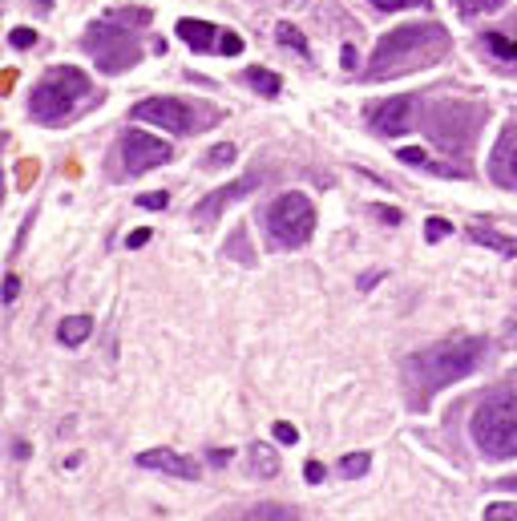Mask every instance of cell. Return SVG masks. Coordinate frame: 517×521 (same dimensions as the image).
Masks as SVG:
<instances>
[{
  "instance_id": "4",
  "label": "cell",
  "mask_w": 517,
  "mask_h": 521,
  "mask_svg": "<svg viewBox=\"0 0 517 521\" xmlns=\"http://www.w3.org/2000/svg\"><path fill=\"white\" fill-rule=\"evenodd\" d=\"M85 93H89V77L81 69H73V65H57L33 89V114L45 126H57V122H65L73 114V106Z\"/></svg>"
},
{
  "instance_id": "5",
  "label": "cell",
  "mask_w": 517,
  "mask_h": 521,
  "mask_svg": "<svg viewBox=\"0 0 517 521\" xmlns=\"http://www.w3.org/2000/svg\"><path fill=\"white\" fill-rule=\"evenodd\" d=\"M316 231V211H312V202H307L299 190L291 194H279L271 202V211H267V235L275 247L291 251V247H303L307 239H312Z\"/></svg>"
},
{
  "instance_id": "29",
  "label": "cell",
  "mask_w": 517,
  "mask_h": 521,
  "mask_svg": "<svg viewBox=\"0 0 517 521\" xmlns=\"http://www.w3.org/2000/svg\"><path fill=\"white\" fill-rule=\"evenodd\" d=\"M138 202L146 206V211H166V202H170V198H166V194H142Z\"/></svg>"
},
{
  "instance_id": "34",
  "label": "cell",
  "mask_w": 517,
  "mask_h": 521,
  "mask_svg": "<svg viewBox=\"0 0 517 521\" xmlns=\"http://www.w3.org/2000/svg\"><path fill=\"white\" fill-rule=\"evenodd\" d=\"M247 517H291V509H271V505H263V509H251Z\"/></svg>"
},
{
  "instance_id": "25",
  "label": "cell",
  "mask_w": 517,
  "mask_h": 521,
  "mask_svg": "<svg viewBox=\"0 0 517 521\" xmlns=\"http://www.w3.org/2000/svg\"><path fill=\"white\" fill-rule=\"evenodd\" d=\"M485 521H517V505H489Z\"/></svg>"
},
{
  "instance_id": "19",
  "label": "cell",
  "mask_w": 517,
  "mask_h": 521,
  "mask_svg": "<svg viewBox=\"0 0 517 521\" xmlns=\"http://www.w3.org/2000/svg\"><path fill=\"white\" fill-rule=\"evenodd\" d=\"M501 5H505V0H457V13L461 17H481V13H493Z\"/></svg>"
},
{
  "instance_id": "8",
  "label": "cell",
  "mask_w": 517,
  "mask_h": 521,
  "mask_svg": "<svg viewBox=\"0 0 517 521\" xmlns=\"http://www.w3.org/2000/svg\"><path fill=\"white\" fill-rule=\"evenodd\" d=\"M166 158H170V146H166L162 138H154V134L130 130V134L122 138V162H126L130 174H146V170L162 166Z\"/></svg>"
},
{
  "instance_id": "32",
  "label": "cell",
  "mask_w": 517,
  "mask_h": 521,
  "mask_svg": "<svg viewBox=\"0 0 517 521\" xmlns=\"http://www.w3.org/2000/svg\"><path fill=\"white\" fill-rule=\"evenodd\" d=\"M303 477H307V481H312V485H320V481H324V465H320V461H307V469H303Z\"/></svg>"
},
{
  "instance_id": "38",
  "label": "cell",
  "mask_w": 517,
  "mask_h": 521,
  "mask_svg": "<svg viewBox=\"0 0 517 521\" xmlns=\"http://www.w3.org/2000/svg\"><path fill=\"white\" fill-rule=\"evenodd\" d=\"M41 5H45V9H49V5H53V0H41Z\"/></svg>"
},
{
  "instance_id": "27",
  "label": "cell",
  "mask_w": 517,
  "mask_h": 521,
  "mask_svg": "<svg viewBox=\"0 0 517 521\" xmlns=\"http://www.w3.org/2000/svg\"><path fill=\"white\" fill-rule=\"evenodd\" d=\"M219 41H223V53H227V57H239V53H243V37H239V33H223Z\"/></svg>"
},
{
  "instance_id": "11",
  "label": "cell",
  "mask_w": 517,
  "mask_h": 521,
  "mask_svg": "<svg viewBox=\"0 0 517 521\" xmlns=\"http://www.w3.org/2000/svg\"><path fill=\"white\" fill-rule=\"evenodd\" d=\"M251 190H255V178H243V182H235V186H219L215 194H206V198L194 206V219H198V227H211V223L219 219L223 206H231L235 198H243V194H251Z\"/></svg>"
},
{
  "instance_id": "22",
  "label": "cell",
  "mask_w": 517,
  "mask_h": 521,
  "mask_svg": "<svg viewBox=\"0 0 517 521\" xmlns=\"http://www.w3.org/2000/svg\"><path fill=\"white\" fill-rule=\"evenodd\" d=\"M376 9H384V13H400V9H421V5H429V0H372Z\"/></svg>"
},
{
  "instance_id": "26",
  "label": "cell",
  "mask_w": 517,
  "mask_h": 521,
  "mask_svg": "<svg viewBox=\"0 0 517 521\" xmlns=\"http://www.w3.org/2000/svg\"><path fill=\"white\" fill-rule=\"evenodd\" d=\"M275 441H283V445H295L299 441V433H295V425H287V421H275Z\"/></svg>"
},
{
  "instance_id": "6",
  "label": "cell",
  "mask_w": 517,
  "mask_h": 521,
  "mask_svg": "<svg viewBox=\"0 0 517 521\" xmlns=\"http://www.w3.org/2000/svg\"><path fill=\"white\" fill-rule=\"evenodd\" d=\"M85 45H89L93 61H97L101 69H106V73H122L126 65H134V61H138V49H134L130 33H126V29H118V25H110V21H97V25H89Z\"/></svg>"
},
{
  "instance_id": "3",
  "label": "cell",
  "mask_w": 517,
  "mask_h": 521,
  "mask_svg": "<svg viewBox=\"0 0 517 521\" xmlns=\"http://www.w3.org/2000/svg\"><path fill=\"white\" fill-rule=\"evenodd\" d=\"M469 433H473L481 457H489V461H509V457H517V396H513V392L489 396V400L473 412Z\"/></svg>"
},
{
  "instance_id": "10",
  "label": "cell",
  "mask_w": 517,
  "mask_h": 521,
  "mask_svg": "<svg viewBox=\"0 0 517 521\" xmlns=\"http://www.w3.org/2000/svg\"><path fill=\"white\" fill-rule=\"evenodd\" d=\"M489 174L497 186H517V126H505L493 154H489Z\"/></svg>"
},
{
  "instance_id": "33",
  "label": "cell",
  "mask_w": 517,
  "mask_h": 521,
  "mask_svg": "<svg viewBox=\"0 0 517 521\" xmlns=\"http://www.w3.org/2000/svg\"><path fill=\"white\" fill-rule=\"evenodd\" d=\"M154 235H150V227H138V231H130V239H126V247H142V243H150Z\"/></svg>"
},
{
  "instance_id": "28",
  "label": "cell",
  "mask_w": 517,
  "mask_h": 521,
  "mask_svg": "<svg viewBox=\"0 0 517 521\" xmlns=\"http://www.w3.org/2000/svg\"><path fill=\"white\" fill-rule=\"evenodd\" d=\"M425 235L437 243V239H445V235H453V227L445 223V219H429V227H425Z\"/></svg>"
},
{
  "instance_id": "14",
  "label": "cell",
  "mask_w": 517,
  "mask_h": 521,
  "mask_svg": "<svg viewBox=\"0 0 517 521\" xmlns=\"http://www.w3.org/2000/svg\"><path fill=\"white\" fill-rule=\"evenodd\" d=\"M89 332H93V320H89V316H69V320H61L57 340H61V344H81Z\"/></svg>"
},
{
  "instance_id": "1",
  "label": "cell",
  "mask_w": 517,
  "mask_h": 521,
  "mask_svg": "<svg viewBox=\"0 0 517 521\" xmlns=\"http://www.w3.org/2000/svg\"><path fill=\"white\" fill-rule=\"evenodd\" d=\"M449 37L445 29L437 25H404V29H392L388 37H380L376 53H372V65H368V77H388V73H408L425 61H437L445 53Z\"/></svg>"
},
{
  "instance_id": "37",
  "label": "cell",
  "mask_w": 517,
  "mask_h": 521,
  "mask_svg": "<svg viewBox=\"0 0 517 521\" xmlns=\"http://www.w3.org/2000/svg\"><path fill=\"white\" fill-rule=\"evenodd\" d=\"M211 461H215V465H227V461H231V453H227V449H215V453H211Z\"/></svg>"
},
{
  "instance_id": "35",
  "label": "cell",
  "mask_w": 517,
  "mask_h": 521,
  "mask_svg": "<svg viewBox=\"0 0 517 521\" xmlns=\"http://www.w3.org/2000/svg\"><path fill=\"white\" fill-rule=\"evenodd\" d=\"M17 287H21V283H17V275H5V303H13V299H17Z\"/></svg>"
},
{
  "instance_id": "30",
  "label": "cell",
  "mask_w": 517,
  "mask_h": 521,
  "mask_svg": "<svg viewBox=\"0 0 517 521\" xmlns=\"http://www.w3.org/2000/svg\"><path fill=\"white\" fill-rule=\"evenodd\" d=\"M380 223H388V227H396L400 223V211H396V206H376V211H372Z\"/></svg>"
},
{
  "instance_id": "7",
  "label": "cell",
  "mask_w": 517,
  "mask_h": 521,
  "mask_svg": "<svg viewBox=\"0 0 517 521\" xmlns=\"http://www.w3.org/2000/svg\"><path fill=\"white\" fill-rule=\"evenodd\" d=\"M130 118H134V122L162 126V130H170V134H190V130H198V126L219 122V118H194V110L186 106V101H178V97H146V101H138V106H134Z\"/></svg>"
},
{
  "instance_id": "15",
  "label": "cell",
  "mask_w": 517,
  "mask_h": 521,
  "mask_svg": "<svg viewBox=\"0 0 517 521\" xmlns=\"http://www.w3.org/2000/svg\"><path fill=\"white\" fill-rule=\"evenodd\" d=\"M469 239L481 243V247H493V251H501V255H517V243L505 239V235H497V231H489V227H473Z\"/></svg>"
},
{
  "instance_id": "24",
  "label": "cell",
  "mask_w": 517,
  "mask_h": 521,
  "mask_svg": "<svg viewBox=\"0 0 517 521\" xmlns=\"http://www.w3.org/2000/svg\"><path fill=\"white\" fill-rule=\"evenodd\" d=\"M9 45H13V49H33V45H37V33H33V29H13V33H9Z\"/></svg>"
},
{
  "instance_id": "9",
  "label": "cell",
  "mask_w": 517,
  "mask_h": 521,
  "mask_svg": "<svg viewBox=\"0 0 517 521\" xmlns=\"http://www.w3.org/2000/svg\"><path fill=\"white\" fill-rule=\"evenodd\" d=\"M417 106L421 101L412 97V93H404V97H392V101H380V106L372 110V130L376 134H404L408 126H412V118H417Z\"/></svg>"
},
{
  "instance_id": "17",
  "label": "cell",
  "mask_w": 517,
  "mask_h": 521,
  "mask_svg": "<svg viewBox=\"0 0 517 521\" xmlns=\"http://www.w3.org/2000/svg\"><path fill=\"white\" fill-rule=\"evenodd\" d=\"M251 465H255V473H259V477H275V473H279L275 453H271V449H263V445H251Z\"/></svg>"
},
{
  "instance_id": "20",
  "label": "cell",
  "mask_w": 517,
  "mask_h": 521,
  "mask_svg": "<svg viewBox=\"0 0 517 521\" xmlns=\"http://www.w3.org/2000/svg\"><path fill=\"white\" fill-rule=\"evenodd\" d=\"M275 37H279L287 49H295V53H307V37H303L295 25H287V21H283V25L275 29Z\"/></svg>"
},
{
  "instance_id": "21",
  "label": "cell",
  "mask_w": 517,
  "mask_h": 521,
  "mask_svg": "<svg viewBox=\"0 0 517 521\" xmlns=\"http://www.w3.org/2000/svg\"><path fill=\"white\" fill-rule=\"evenodd\" d=\"M368 465H372L368 453H348V457L340 461V473H344V477H360V473H368Z\"/></svg>"
},
{
  "instance_id": "23",
  "label": "cell",
  "mask_w": 517,
  "mask_h": 521,
  "mask_svg": "<svg viewBox=\"0 0 517 521\" xmlns=\"http://www.w3.org/2000/svg\"><path fill=\"white\" fill-rule=\"evenodd\" d=\"M400 162H408V166H433L421 146H404V150H400Z\"/></svg>"
},
{
  "instance_id": "16",
  "label": "cell",
  "mask_w": 517,
  "mask_h": 521,
  "mask_svg": "<svg viewBox=\"0 0 517 521\" xmlns=\"http://www.w3.org/2000/svg\"><path fill=\"white\" fill-rule=\"evenodd\" d=\"M247 81H251V85L263 93V97H279V85H283V81H279V73H271V69H259V65H255V69H247Z\"/></svg>"
},
{
  "instance_id": "12",
  "label": "cell",
  "mask_w": 517,
  "mask_h": 521,
  "mask_svg": "<svg viewBox=\"0 0 517 521\" xmlns=\"http://www.w3.org/2000/svg\"><path fill=\"white\" fill-rule=\"evenodd\" d=\"M138 465H142V469L170 473V477H182V481H194V477H198V465H194L190 457L174 453V449H150V453H142V457H138Z\"/></svg>"
},
{
  "instance_id": "31",
  "label": "cell",
  "mask_w": 517,
  "mask_h": 521,
  "mask_svg": "<svg viewBox=\"0 0 517 521\" xmlns=\"http://www.w3.org/2000/svg\"><path fill=\"white\" fill-rule=\"evenodd\" d=\"M211 162H215V166H223V162H235V146H227V142H223V146H215Z\"/></svg>"
},
{
  "instance_id": "18",
  "label": "cell",
  "mask_w": 517,
  "mask_h": 521,
  "mask_svg": "<svg viewBox=\"0 0 517 521\" xmlns=\"http://www.w3.org/2000/svg\"><path fill=\"white\" fill-rule=\"evenodd\" d=\"M485 49H489L493 57H501V61H513V65H517V41H509V37H501V33H489V37H485Z\"/></svg>"
},
{
  "instance_id": "2",
  "label": "cell",
  "mask_w": 517,
  "mask_h": 521,
  "mask_svg": "<svg viewBox=\"0 0 517 521\" xmlns=\"http://www.w3.org/2000/svg\"><path fill=\"white\" fill-rule=\"evenodd\" d=\"M485 356V344L481 340H445V344H433L417 356H408V376L425 396L449 388L453 380H465Z\"/></svg>"
},
{
  "instance_id": "36",
  "label": "cell",
  "mask_w": 517,
  "mask_h": 521,
  "mask_svg": "<svg viewBox=\"0 0 517 521\" xmlns=\"http://www.w3.org/2000/svg\"><path fill=\"white\" fill-rule=\"evenodd\" d=\"M344 69H356V49L352 45H344Z\"/></svg>"
},
{
  "instance_id": "13",
  "label": "cell",
  "mask_w": 517,
  "mask_h": 521,
  "mask_svg": "<svg viewBox=\"0 0 517 521\" xmlns=\"http://www.w3.org/2000/svg\"><path fill=\"white\" fill-rule=\"evenodd\" d=\"M178 37L194 49V53H211V45H215V37H219V29L211 25V21H178Z\"/></svg>"
}]
</instances>
